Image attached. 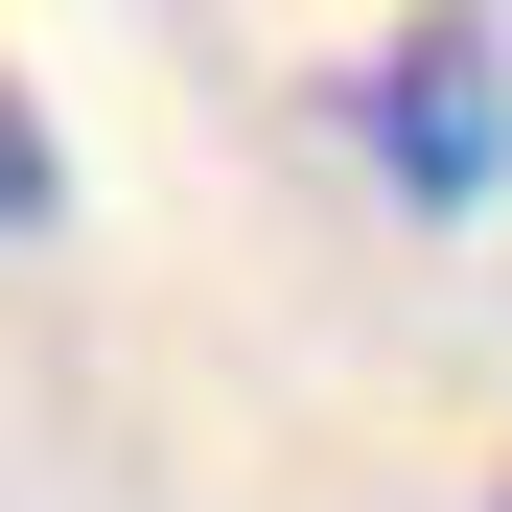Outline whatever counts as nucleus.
<instances>
[{"mask_svg": "<svg viewBox=\"0 0 512 512\" xmlns=\"http://www.w3.org/2000/svg\"><path fill=\"white\" fill-rule=\"evenodd\" d=\"M47 210H70V163H47V117H24V94H0V233H47Z\"/></svg>", "mask_w": 512, "mask_h": 512, "instance_id": "obj_2", "label": "nucleus"}, {"mask_svg": "<svg viewBox=\"0 0 512 512\" xmlns=\"http://www.w3.org/2000/svg\"><path fill=\"white\" fill-rule=\"evenodd\" d=\"M350 117H373V163H396V187L443 210V233H466V210L512 187V70H489L466 24H419V47H373V94H350Z\"/></svg>", "mask_w": 512, "mask_h": 512, "instance_id": "obj_1", "label": "nucleus"}]
</instances>
